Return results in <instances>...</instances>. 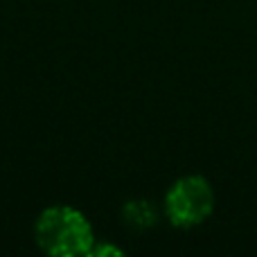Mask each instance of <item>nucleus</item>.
<instances>
[{"instance_id": "3", "label": "nucleus", "mask_w": 257, "mask_h": 257, "mask_svg": "<svg viewBox=\"0 0 257 257\" xmlns=\"http://www.w3.org/2000/svg\"><path fill=\"white\" fill-rule=\"evenodd\" d=\"M124 221L128 226L138 228V230H145L151 228L156 223V210L149 201H131L124 208Z\"/></svg>"}, {"instance_id": "1", "label": "nucleus", "mask_w": 257, "mask_h": 257, "mask_svg": "<svg viewBox=\"0 0 257 257\" xmlns=\"http://www.w3.org/2000/svg\"><path fill=\"white\" fill-rule=\"evenodd\" d=\"M34 239L43 253L52 257L88 255L97 241L86 214L70 205H52L43 210L34 223Z\"/></svg>"}, {"instance_id": "2", "label": "nucleus", "mask_w": 257, "mask_h": 257, "mask_svg": "<svg viewBox=\"0 0 257 257\" xmlns=\"http://www.w3.org/2000/svg\"><path fill=\"white\" fill-rule=\"evenodd\" d=\"M214 192L208 178L199 174L183 176L165 196V212L176 228H194L212 214Z\"/></svg>"}, {"instance_id": "4", "label": "nucleus", "mask_w": 257, "mask_h": 257, "mask_svg": "<svg viewBox=\"0 0 257 257\" xmlns=\"http://www.w3.org/2000/svg\"><path fill=\"white\" fill-rule=\"evenodd\" d=\"M88 255H95V257L115 255V257H120V255H124V250H122V248H117V246H113V244H97V241H95V244H93V248H90V253H88Z\"/></svg>"}]
</instances>
